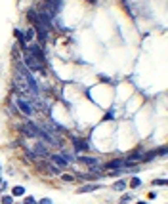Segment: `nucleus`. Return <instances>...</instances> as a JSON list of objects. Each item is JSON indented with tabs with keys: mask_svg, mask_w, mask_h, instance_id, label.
Wrapping results in <instances>:
<instances>
[{
	"mask_svg": "<svg viewBox=\"0 0 168 204\" xmlns=\"http://www.w3.org/2000/svg\"><path fill=\"white\" fill-rule=\"evenodd\" d=\"M15 105H17V109L21 111L25 117H33V107L29 105V101H25V99H15Z\"/></svg>",
	"mask_w": 168,
	"mask_h": 204,
	"instance_id": "nucleus-1",
	"label": "nucleus"
},
{
	"mask_svg": "<svg viewBox=\"0 0 168 204\" xmlns=\"http://www.w3.org/2000/svg\"><path fill=\"white\" fill-rule=\"evenodd\" d=\"M59 4H61V0H48V11H46V15H55V14H57Z\"/></svg>",
	"mask_w": 168,
	"mask_h": 204,
	"instance_id": "nucleus-2",
	"label": "nucleus"
},
{
	"mask_svg": "<svg viewBox=\"0 0 168 204\" xmlns=\"http://www.w3.org/2000/svg\"><path fill=\"white\" fill-rule=\"evenodd\" d=\"M23 130L27 132V135H29V137H38V135H40V130H38L37 126H33V124H25V128H23Z\"/></svg>",
	"mask_w": 168,
	"mask_h": 204,
	"instance_id": "nucleus-3",
	"label": "nucleus"
},
{
	"mask_svg": "<svg viewBox=\"0 0 168 204\" xmlns=\"http://www.w3.org/2000/svg\"><path fill=\"white\" fill-rule=\"evenodd\" d=\"M52 162H54L55 166H59V168H65L67 166V158L61 157V155H52Z\"/></svg>",
	"mask_w": 168,
	"mask_h": 204,
	"instance_id": "nucleus-4",
	"label": "nucleus"
},
{
	"mask_svg": "<svg viewBox=\"0 0 168 204\" xmlns=\"http://www.w3.org/2000/svg\"><path fill=\"white\" fill-rule=\"evenodd\" d=\"M124 166H126L124 160H111L109 164H107V168H109V170H118V168H124Z\"/></svg>",
	"mask_w": 168,
	"mask_h": 204,
	"instance_id": "nucleus-5",
	"label": "nucleus"
},
{
	"mask_svg": "<svg viewBox=\"0 0 168 204\" xmlns=\"http://www.w3.org/2000/svg\"><path fill=\"white\" fill-rule=\"evenodd\" d=\"M78 160H80V162H84V164H88V166H92V168H95V166H98V160H95V158H88V157H80V158H78Z\"/></svg>",
	"mask_w": 168,
	"mask_h": 204,
	"instance_id": "nucleus-6",
	"label": "nucleus"
},
{
	"mask_svg": "<svg viewBox=\"0 0 168 204\" xmlns=\"http://www.w3.org/2000/svg\"><path fill=\"white\" fill-rule=\"evenodd\" d=\"M95 189H99V185H84V187H80L78 189V193H90V191H95Z\"/></svg>",
	"mask_w": 168,
	"mask_h": 204,
	"instance_id": "nucleus-7",
	"label": "nucleus"
},
{
	"mask_svg": "<svg viewBox=\"0 0 168 204\" xmlns=\"http://www.w3.org/2000/svg\"><path fill=\"white\" fill-rule=\"evenodd\" d=\"M124 187H126V181H124V179H121V181H117V183L113 185V189L121 191V189H124Z\"/></svg>",
	"mask_w": 168,
	"mask_h": 204,
	"instance_id": "nucleus-8",
	"label": "nucleus"
},
{
	"mask_svg": "<svg viewBox=\"0 0 168 204\" xmlns=\"http://www.w3.org/2000/svg\"><path fill=\"white\" fill-rule=\"evenodd\" d=\"M23 193H25V187H14V195L15 197H21Z\"/></svg>",
	"mask_w": 168,
	"mask_h": 204,
	"instance_id": "nucleus-9",
	"label": "nucleus"
},
{
	"mask_svg": "<svg viewBox=\"0 0 168 204\" xmlns=\"http://www.w3.org/2000/svg\"><path fill=\"white\" fill-rule=\"evenodd\" d=\"M75 147H77V149H88V145L84 141H78V139H75Z\"/></svg>",
	"mask_w": 168,
	"mask_h": 204,
	"instance_id": "nucleus-10",
	"label": "nucleus"
},
{
	"mask_svg": "<svg viewBox=\"0 0 168 204\" xmlns=\"http://www.w3.org/2000/svg\"><path fill=\"white\" fill-rule=\"evenodd\" d=\"M61 179H63V181H67V183L75 181V178H73V175H69V174H63V175H61Z\"/></svg>",
	"mask_w": 168,
	"mask_h": 204,
	"instance_id": "nucleus-11",
	"label": "nucleus"
},
{
	"mask_svg": "<svg viewBox=\"0 0 168 204\" xmlns=\"http://www.w3.org/2000/svg\"><path fill=\"white\" fill-rule=\"evenodd\" d=\"M130 185L136 189V187H139V185H141V179H139V178H134V179H132V183H130Z\"/></svg>",
	"mask_w": 168,
	"mask_h": 204,
	"instance_id": "nucleus-12",
	"label": "nucleus"
},
{
	"mask_svg": "<svg viewBox=\"0 0 168 204\" xmlns=\"http://www.w3.org/2000/svg\"><path fill=\"white\" fill-rule=\"evenodd\" d=\"M11 197H2V204H11Z\"/></svg>",
	"mask_w": 168,
	"mask_h": 204,
	"instance_id": "nucleus-13",
	"label": "nucleus"
},
{
	"mask_svg": "<svg viewBox=\"0 0 168 204\" xmlns=\"http://www.w3.org/2000/svg\"><path fill=\"white\" fill-rule=\"evenodd\" d=\"M130 198H132L130 195H126V197H122V198H121V204H126V202H130Z\"/></svg>",
	"mask_w": 168,
	"mask_h": 204,
	"instance_id": "nucleus-14",
	"label": "nucleus"
},
{
	"mask_svg": "<svg viewBox=\"0 0 168 204\" xmlns=\"http://www.w3.org/2000/svg\"><path fill=\"white\" fill-rule=\"evenodd\" d=\"M25 204H37V200H34L33 197H27L25 198Z\"/></svg>",
	"mask_w": 168,
	"mask_h": 204,
	"instance_id": "nucleus-15",
	"label": "nucleus"
},
{
	"mask_svg": "<svg viewBox=\"0 0 168 204\" xmlns=\"http://www.w3.org/2000/svg\"><path fill=\"white\" fill-rule=\"evenodd\" d=\"M155 183H157V185H166V179H157Z\"/></svg>",
	"mask_w": 168,
	"mask_h": 204,
	"instance_id": "nucleus-16",
	"label": "nucleus"
},
{
	"mask_svg": "<svg viewBox=\"0 0 168 204\" xmlns=\"http://www.w3.org/2000/svg\"><path fill=\"white\" fill-rule=\"evenodd\" d=\"M40 204H52V200H50V198H42Z\"/></svg>",
	"mask_w": 168,
	"mask_h": 204,
	"instance_id": "nucleus-17",
	"label": "nucleus"
},
{
	"mask_svg": "<svg viewBox=\"0 0 168 204\" xmlns=\"http://www.w3.org/2000/svg\"><path fill=\"white\" fill-rule=\"evenodd\" d=\"M0 189H6V181H0Z\"/></svg>",
	"mask_w": 168,
	"mask_h": 204,
	"instance_id": "nucleus-18",
	"label": "nucleus"
},
{
	"mask_svg": "<svg viewBox=\"0 0 168 204\" xmlns=\"http://www.w3.org/2000/svg\"><path fill=\"white\" fill-rule=\"evenodd\" d=\"M138 204H145V202H138Z\"/></svg>",
	"mask_w": 168,
	"mask_h": 204,
	"instance_id": "nucleus-19",
	"label": "nucleus"
}]
</instances>
